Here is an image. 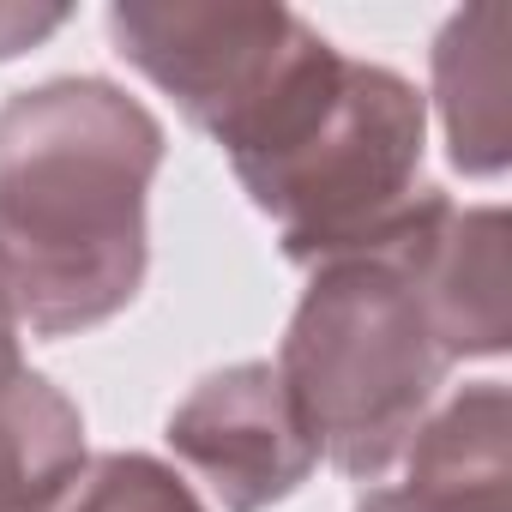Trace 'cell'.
I'll list each match as a JSON object with an SVG mask.
<instances>
[{
	"mask_svg": "<svg viewBox=\"0 0 512 512\" xmlns=\"http://www.w3.org/2000/svg\"><path fill=\"white\" fill-rule=\"evenodd\" d=\"M169 446L205 476L223 512H266L290 500L320 452L272 362H235L205 374L169 416Z\"/></svg>",
	"mask_w": 512,
	"mask_h": 512,
	"instance_id": "5b68a950",
	"label": "cell"
},
{
	"mask_svg": "<svg viewBox=\"0 0 512 512\" xmlns=\"http://www.w3.org/2000/svg\"><path fill=\"white\" fill-rule=\"evenodd\" d=\"M73 19V7H25V0H0V61H13L25 49H37L43 37H55Z\"/></svg>",
	"mask_w": 512,
	"mask_h": 512,
	"instance_id": "8fae6325",
	"label": "cell"
},
{
	"mask_svg": "<svg viewBox=\"0 0 512 512\" xmlns=\"http://www.w3.org/2000/svg\"><path fill=\"white\" fill-rule=\"evenodd\" d=\"M19 368H25V356H19V326L7 320V308H0V386H7Z\"/></svg>",
	"mask_w": 512,
	"mask_h": 512,
	"instance_id": "7c38bea8",
	"label": "cell"
},
{
	"mask_svg": "<svg viewBox=\"0 0 512 512\" xmlns=\"http://www.w3.org/2000/svg\"><path fill=\"white\" fill-rule=\"evenodd\" d=\"M416 199L314 266L272 362L314 452L356 482H380L404 458L458 368L410 266Z\"/></svg>",
	"mask_w": 512,
	"mask_h": 512,
	"instance_id": "7a4b0ae2",
	"label": "cell"
},
{
	"mask_svg": "<svg viewBox=\"0 0 512 512\" xmlns=\"http://www.w3.org/2000/svg\"><path fill=\"white\" fill-rule=\"evenodd\" d=\"M49 512H205V500L151 452H103L79 464Z\"/></svg>",
	"mask_w": 512,
	"mask_h": 512,
	"instance_id": "30bf717a",
	"label": "cell"
},
{
	"mask_svg": "<svg viewBox=\"0 0 512 512\" xmlns=\"http://www.w3.org/2000/svg\"><path fill=\"white\" fill-rule=\"evenodd\" d=\"M85 464V416L37 368L0 386V512H49Z\"/></svg>",
	"mask_w": 512,
	"mask_h": 512,
	"instance_id": "9c48e42d",
	"label": "cell"
},
{
	"mask_svg": "<svg viewBox=\"0 0 512 512\" xmlns=\"http://www.w3.org/2000/svg\"><path fill=\"white\" fill-rule=\"evenodd\" d=\"M410 266L452 362H482L506 350L512 290H506V211L500 205H452L440 187H422L416 217H410Z\"/></svg>",
	"mask_w": 512,
	"mask_h": 512,
	"instance_id": "8992f818",
	"label": "cell"
},
{
	"mask_svg": "<svg viewBox=\"0 0 512 512\" xmlns=\"http://www.w3.org/2000/svg\"><path fill=\"white\" fill-rule=\"evenodd\" d=\"M422 145H428L422 91L380 61L344 55V67L296 127H284L266 151L229 169L253 199V211L278 223L290 260L320 266L332 253L368 241L422 193L416 187Z\"/></svg>",
	"mask_w": 512,
	"mask_h": 512,
	"instance_id": "3957f363",
	"label": "cell"
},
{
	"mask_svg": "<svg viewBox=\"0 0 512 512\" xmlns=\"http://www.w3.org/2000/svg\"><path fill=\"white\" fill-rule=\"evenodd\" d=\"M512 61H506V7L476 0L452 13L434 37V103L446 127L452 169L500 175L512 157Z\"/></svg>",
	"mask_w": 512,
	"mask_h": 512,
	"instance_id": "ba28073f",
	"label": "cell"
},
{
	"mask_svg": "<svg viewBox=\"0 0 512 512\" xmlns=\"http://www.w3.org/2000/svg\"><path fill=\"white\" fill-rule=\"evenodd\" d=\"M163 121L109 79H43L0 103V308L79 338L133 308L151 266Z\"/></svg>",
	"mask_w": 512,
	"mask_h": 512,
	"instance_id": "6da1fadb",
	"label": "cell"
},
{
	"mask_svg": "<svg viewBox=\"0 0 512 512\" xmlns=\"http://www.w3.org/2000/svg\"><path fill=\"white\" fill-rule=\"evenodd\" d=\"M109 43L163 97H175V109L199 133L229 145L326 37L290 7L121 0L109 7Z\"/></svg>",
	"mask_w": 512,
	"mask_h": 512,
	"instance_id": "277c9868",
	"label": "cell"
},
{
	"mask_svg": "<svg viewBox=\"0 0 512 512\" xmlns=\"http://www.w3.org/2000/svg\"><path fill=\"white\" fill-rule=\"evenodd\" d=\"M356 512H512V398L500 380L458 386L404 446V482Z\"/></svg>",
	"mask_w": 512,
	"mask_h": 512,
	"instance_id": "52a82bcc",
	"label": "cell"
}]
</instances>
